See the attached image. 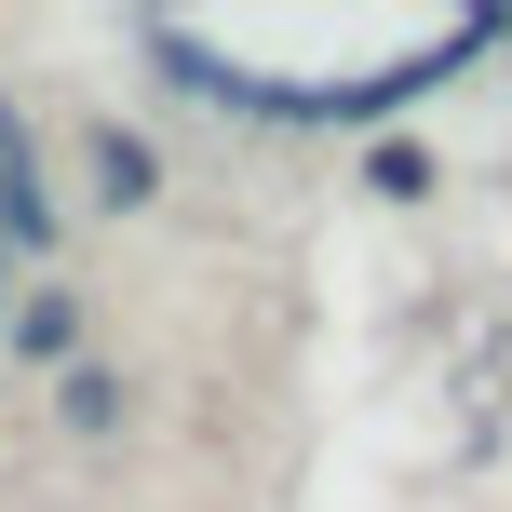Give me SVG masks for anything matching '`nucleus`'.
Instances as JSON below:
<instances>
[{"instance_id":"nucleus-1","label":"nucleus","mask_w":512,"mask_h":512,"mask_svg":"<svg viewBox=\"0 0 512 512\" xmlns=\"http://www.w3.org/2000/svg\"><path fill=\"white\" fill-rule=\"evenodd\" d=\"M95 189H108V203H149V149H135V135H95Z\"/></svg>"}]
</instances>
